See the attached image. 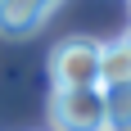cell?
<instances>
[{"mask_svg": "<svg viewBox=\"0 0 131 131\" xmlns=\"http://www.w3.org/2000/svg\"><path fill=\"white\" fill-rule=\"evenodd\" d=\"M100 41L91 36H68L54 45L50 54V77L54 91H86V86H100Z\"/></svg>", "mask_w": 131, "mask_h": 131, "instance_id": "cell-1", "label": "cell"}, {"mask_svg": "<svg viewBox=\"0 0 131 131\" xmlns=\"http://www.w3.org/2000/svg\"><path fill=\"white\" fill-rule=\"evenodd\" d=\"M50 127L54 131H104V91H54L50 95Z\"/></svg>", "mask_w": 131, "mask_h": 131, "instance_id": "cell-2", "label": "cell"}, {"mask_svg": "<svg viewBox=\"0 0 131 131\" xmlns=\"http://www.w3.org/2000/svg\"><path fill=\"white\" fill-rule=\"evenodd\" d=\"M63 0H0V36H32L54 9H59Z\"/></svg>", "mask_w": 131, "mask_h": 131, "instance_id": "cell-3", "label": "cell"}, {"mask_svg": "<svg viewBox=\"0 0 131 131\" xmlns=\"http://www.w3.org/2000/svg\"><path fill=\"white\" fill-rule=\"evenodd\" d=\"M122 81H131V45L113 41L100 50V86H122Z\"/></svg>", "mask_w": 131, "mask_h": 131, "instance_id": "cell-4", "label": "cell"}, {"mask_svg": "<svg viewBox=\"0 0 131 131\" xmlns=\"http://www.w3.org/2000/svg\"><path fill=\"white\" fill-rule=\"evenodd\" d=\"M100 91H104V131H131V81Z\"/></svg>", "mask_w": 131, "mask_h": 131, "instance_id": "cell-5", "label": "cell"}, {"mask_svg": "<svg viewBox=\"0 0 131 131\" xmlns=\"http://www.w3.org/2000/svg\"><path fill=\"white\" fill-rule=\"evenodd\" d=\"M122 41H127V45H131V32H127V36H122Z\"/></svg>", "mask_w": 131, "mask_h": 131, "instance_id": "cell-6", "label": "cell"}]
</instances>
